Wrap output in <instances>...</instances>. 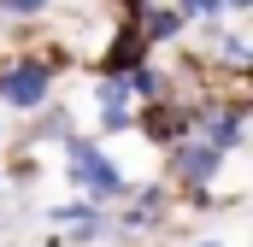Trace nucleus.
<instances>
[{
    "label": "nucleus",
    "instance_id": "1",
    "mask_svg": "<svg viewBox=\"0 0 253 247\" xmlns=\"http://www.w3.org/2000/svg\"><path fill=\"white\" fill-rule=\"evenodd\" d=\"M65 141V165H71V183L88 194V206H106V200H129V183L118 171L112 153H100L88 135H59Z\"/></svg>",
    "mask_w": 253,
    "mask_h": 247
},
{
    "label": "nucleus",
    "instance_id": "2",
    "mask_svg": "<svg viewBox=\"0 0 253 247\" xmlns=\"http://www.w3.org/2000/svg\"><path fill=\"white\" fill-rule=\"evenodd\" d=\"M47 88H53V65L47 59H18L0 71V100L12 112H42L47 106Z\"/></svg>",
    "mask_w": 253,
    "mask_h": 247
},
{
    "label": "nucleus",
    "instance_id": "3",
    "mask_svg": "<svg viewBox=\"0 0 253 247\" xmlns=\"http://www.w3.org/2000/svg\"><path fill=\"white\" fill-rule=\"evenodd\" d=\"M218 165H224V153H218L212 141H200V135H183V141H171V159H165L171 183H183L189 194L212 183V177H218Z\"/></svg>",
    "mask_w": 253,
    "mask_h": 247
},
{
    "label": "nucleus",
    "instance_id": "4",
    "mask_svg": "<svg viewBox=\"0 0 253 247\" xmlns=\"http://www.w3.org/2000/svg\"><path fill=\"white\" fill-rule=\"evenodd\" d=\"M194 135L212 141L218 153H236L242 135H248V112H242V100H236V106H200V112H194Z\"/></svg>",
    "mask_w": 253,
    "mask_h": 247
},
{
    "label": "nucleus",
    "instance_id": "5",
    "mask_svg": "<svg viewBox=\"0 0 253 247\" xmlns=\"http://www.w3.org/2000/svg\"><path fill=\"white\" fill-rule=\"evenodd\" d=\"M135 124H141V135H147V141H159V147H171V141L194 135V112L171 106V100H153V106H147Z\"/></svg>",
    "mask_w": 253,
    "mask_h": 247
},
{
    "label": "nucleus",
    "instance_id": "6",
    "mask_svg": "<svg viewBox=\"0 0 253 247\" xmlns=\"http://www.w3.org/2000/svg\"><path fill=\"white\" fill-rule=\"evenodd\" d=\"M135 65H147V41H141L135 24H124V30L112 36V47L100 53V71H106V77H129Z\"/></svg>",
    "mask_w": 253,
    "mask_h": 247
},
{
    "label": "nucleus",
    "instance_id": "7",
    "mask_svg": "<svg viewBox=\"0 0 253 247\" xmlns=\"http://www.w3.org/2000/svg\"><path fill=\"white\" fill-rule=\"evenodd\" d=\"M100 124H106V129H129V124H135L124 77H106V82H100Z\"/></svg>",
    "mask_w": 253,
    "mask_h": 247
},
{
    "label": "nucleus",
    "instance_id": "8",
    "mask_svg": "<svg viewBox=\"0 0 253 247\" xmlns=\"http://www.w3.org/2000/svg\"><path fill=\"white\" fill-rule=\"evenodd\" d=\"M159 212H165V188H159V183L135 188V206L124 212V230H135V236H141V230H147V224H153Z\"/></svg>",
    "mask_w": 253,
    "mask_h": 247
},
{
    "label": "nucleus",
    "instance_id": "9",
    "mask_svg": "<svg viewBox=\"0 0 253 247\" xmlns=\"http://www.w3.org/2000/svg\"><path fill=\"white\" fill-rule=\"evenodd\" d=\"M124 88H129V94H141V100H165V77H159V71H147V65H135V71H129Z\"/></svg>",
    "mask_w": 253,
    "mask_h": 247
},
{
    "label": "nucleus",
    "instance_id": "10",
    "mask_svg": "<svg viewBox=\"0 0 253 247\" xmlns=\"http://www.w3.org/2000/svg\"><path fill=\"white\" fill-rule=\"evenodd\" d=\"M171 12L177 18H212V12H224V0H177Z\"/></svg>",
    "mask_w": 253,
    "mask_h": 247
},
{
    "label": "nucleus",
    "instance_id": "11",
    "mask_svg": "<svg viewBox=\"0 0 253 247\" xmlns=\"http://www.w3.org/2000/svg\"><path fill=\"white\" fill-rule=\"evenodd\" d=\"M47 0H0V12H12V18H36Z\"/></svg>",
    "mask_w": 253,
    "mask_h": 247
},
{
    "label": "nucleus",
    "instance_id": "12",
    "mask_svg": "<svg viewBox=\"0 0 253 247\" xmlns=\"http://www.w3.org/2000/svg\"><path fill=\"white\" fill-rule=\"evenodd\" d=\"M224 59L242 71V65H248V41H242V36H224Z\"/></svg>",
    "mask_w": 253,
    "mask_h": 247
},
{
    "label": "nucleus",
    "instance_id": "13",
    "mask_svg": "<svg viewBox=\"0 0 253 247\" xmlns=\"http://www.w3.org/2000/svg\"><path fill=\"white\" fill-rule=\"evenodd\" d=\"M224 6H236V12H248V6H253V0H224Z\"/></svg>",
    "mask_w": 253,
    "mask_h": 247
},
{
    "label": "nucleus",
    "instance_id": "14",
    "mask_svg": "<svg viewBox=\"0 0 253 247\" xmlns=\"http://www.w3.org/2000/svg\"><path fill=\"white\" fill-rule=\"evenodd\" d=\"M194 247H224V242H194Z\"/></svg>",
    "mask_w": 253,
    "mask_h": 247
}]
</instances>
